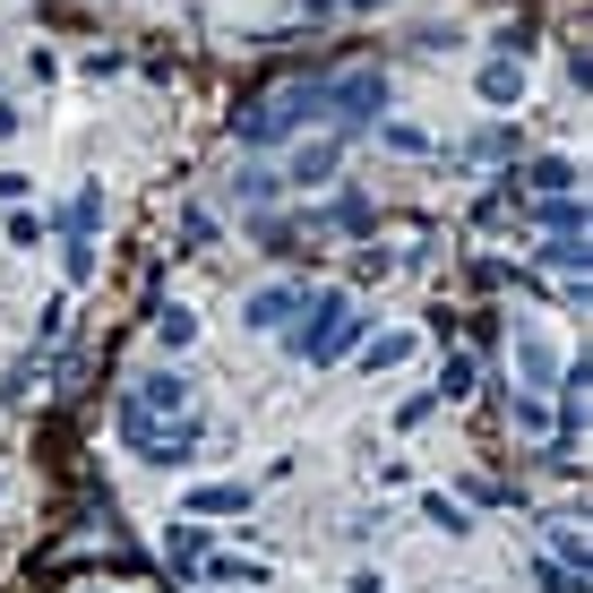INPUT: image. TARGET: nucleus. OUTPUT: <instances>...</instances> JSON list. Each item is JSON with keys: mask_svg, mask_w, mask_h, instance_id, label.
Returning <instances> with one entry per match:
<instances>
[{"mask_svg": "<svg viewBox=\"0 0 593 593\" xmlns=\"http://www.w3.org/2000/svg\"><path fill=\"white\" fill-rule=\"evenodd\" d=\"M319 112H328V78H293V87H275V96L241 103V112H232V138H241V147H275V138H293L301 121H319Z\"/></svg>", "mask_w": 593, "mask_h": 593, "instance_id": "nucleus-1", "label": "nucleus"}, {"mask_svg": "<svg viewBox=\"0 0 593 593\" xmlns=\"http://www.w3.org/2000/svg\"><path fill=\"white\" fill-rule=\"evenodd\" d=\"M121 439H130L147 464H190V448H198V430L190 422H155V413H138V404H121Z\"/></svg>", "mask_w": 593, "mask_h": 593, "instance_id": "nucleus-2", "label": "nucleus"}, {"mask_svg": "<svg viewBox=\"0 0 593 593\" xmlns=\"http://www.w3.org/2000/svg\"><path fill=\"white\" fill-rule=\"evenodd\" d=\"M328 112L344 121V130H370V121L388 112V78H379V69H344V78H328Z\"/></svg>", "mask_w": 593, "mask_h": 593, "instance_id": "nucleus-3", "label": "nucleus"}, {"mask_svg": "<svg viewBox=\"0 0 593 593\" xmlns=\"http://www.w3.org/2000/svg\"><path fill=\"white\" fill-rule=\"evenodd\" d=\"M121 404H138V413H172V422H181V413H190V379H181V370H147Z\"/></svg>", "mask_w": 593, "mask_h": 593, "instance_id": "nucleus-4", "label": "nucleus"}, {"mask_svg": "<svg viewBox=\"0 0 593 593\" xmlns=\"http://www.w3.org/2000/svg\"><path fill=\"white\" fill-rule=\"evenodd\" d=\"M301 284H267V293H250V328H293V310H301Z\"/></svg>", "mask_w": 593, "mask_h": 593, "instance_id": "nucleus-5", "label": "nucleus"}, {"mask_svg": "<svg viewBox=\"0 0 593 593\" xmlns=\"http://www.w3.org/2000/svg\"><path fill=\"white\" fill-rule=\"evenodd\" d=\"M525 181H533L542 198H576V164H567V155H542V164H533Z\"/></svg>", "mask_w": 593, "mask_h": 593, "instance_id": "nucleus-6", "label": "nucleus"}, {"mask_svg": "<svg viewBox=\"0 0 593 593\" xmlns=\"http://www.w3.org/2000/svg\"><path fill=\"white\" fill-rule=\"evenodd\" d=\"M516 96H525V69H516V61L482 69V103H516Z\"/></svg>", "mask_w": 593, "mask_h": 593, "instance_id": "nucleus-7", "label": "nucleus"}, {"mask_svg": "<svg viewBox=\"0 0 593 593\" xmlns=\"http://www.w3.org/2000/svg\"><path fill=\"white\" fill-rule=\"evenodd\" d=\"M241 507H250V491H241V482H215V491L190 499V516H241Z\"/></svg>", "mask_w": 593, "mask_h": 593, "instance_id": "nucleus-8", "label": "nucleus"}, {"mask_svg": "<svg viewBox=\"0 0 593 593\" xmlns=\"http://www.w3.org/2000/svg\"><path fill=\"white\" fill-rule=\"evenodd\" d=\"M335 155H344V138H319V147H301L293 181H328V172H335Z\"/></svg>", "mask_w": 593, "mask_h": 593, "instance_id": "nucleus-9", "label": "nucleus"}, {"mask_svg": "<svg viewBox=\"0 0 593 593\" xmlns=\"http://www.w3.org/2000/svg\"><path fill=\"white\" fill-rule=\"evenodd\" d=\"M525 379H533V388H560V353L533 344V335H525Z\"/></svg>", "mask_w": 593, "mask_h": 593, "instance_id": "nucleus-10", "label": "nucleus"}, {"mask_svg": "<svg viewBox=\"0 0 593 593\" xmlns=\"http://www.w3.org/2000/svg\"><path fill=\"white\" fill-rule=\"evenodd\" d=\"M551 551H560L567 576H585V533H576V525H551Z\"/></svg>", "mask_w": 593, "mask_h": 593, "instance_id": "nucleus-11", "label": "nucleus"}, {"mask_svg": "<svg viewBox=\"0 0 593 593\" xmlns=\"http://www.w3.org/2000/svg\"><path fill=\"white\" fill-rule=\"evenodd\" d=\"M155 335H164V353H181V344L198 335V319L190 310H155Z\"/></svg>", "mask_w": 593, "mask_h": 593, "instance_id": "nucleus-12", "label": "nucleus"}, {"mask_svg": "<svg viewBox=\"0 0 593 593\" xmlns=\"http://www.w3.org/2000/svg\"><path fill=\"white\" fill-rule=\"evenodd\" d=\"M542 224L551 232H585V207H576V198H542Z\"/></svg>", "mask_w": 593, "mask_h": 593, "instance_id": "nucleus-13", "label": "nucleus"}, {"mask_svg": "<svg viewBox=\"0 0 593 593\" xmlns=\"http://www.w3.org/2000/svg\"><path fill=\"white\" fill-rule=\"evenodd\" d=\"M464 388H473V353H448V370H439L430 395H464Z\"/></svg>", "mask_w": 593, "mask_h": 593, "instance_id": "nucleus-14", "label": "nucleus"}, {"mask_svg": "<svg viewBox=\"0 0 593 593\" xmlns=\"http://www.w3.org/2000/svg\"><path fill=\"white\" fill-rule=\"evenodd\" d=\"M404 353H413V335H379V344H370V370H395Z\"/></svg>", "mask_w": 593, "mask_h": 593, "instance_id": "nucleus-15", "label": "nucleus"}, {"mask_svg": "<svg viewBox=\"0 0 593 593\" xmlns=\"http://www.w3.org/2000/svg\"><path fill=\"white\" fill-rule=\"evenodd\" d=\"M422 516H430L439 533H464V507H456V499H422Z\"/></svg>", "mask_w": 593, "mask_h": 593, "instance_id": "nucleus-16", "label": "nucleus"}]
</instances>
